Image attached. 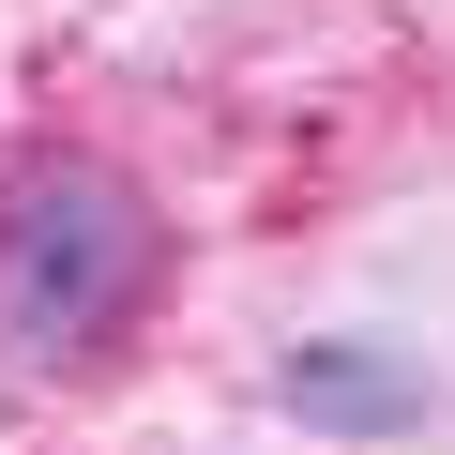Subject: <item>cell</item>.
Returning <instances> with one entry per match:
<instances>
[{
	"instance_id": "cell-1",
	"label": "cell",
	"mask_w": 455,
	"mask_h": 455,
	"mask_svg": "<svg viewBox=\"0 0 455 455\" xmlns=\"http://www.w3.org/2000/svg\"><path fill=\"white\" fill-rule=\"evenodd\" d=\"M167 289V212L92 167V152H46L0 182V364H92L152 319Z\"/></svg>"
},
{
	"instance_id": "cell-2",
	"label": "cell",
	"mask_w": 455,
	"mask_h": 455,
	"mask_svg": "<svg viewBox=\"0 0 455 455\" xmlns=\"http://www.w3.org/2000/svg\"><path fill=\"white\" fill-rule=\"evenodd\" d=\"M274 395H289V425H319V440H410L425 395H440V364H425L410 334H304V349L274 364Z\"/></svg>"
}]
</instances>
